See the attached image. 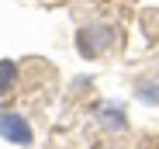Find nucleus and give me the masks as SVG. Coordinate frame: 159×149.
Returning <instances> with one entry per match:
<instances>
[{
    "label": "nucleus",
    "mask_w": 159,
    "mask_h": 149,
    "mask_svg": "<svg viewBox=\"0 0 159 149\" xmlns=\"http://www.w3.org/2000/svg\"><path fill=\"white\" fill-rule=\"evenodd\" d=\"M0 135H4L7 142H17V146H31V125L24 121L17 111L14 114H0Z\"/></svg>",
    "instance_id": "f257e3e1"
},
{
    "label": "nucleus",
    "mask_w": 159,
    "mask_h": 149,
    "mask_svg": "<svg viewBox=\"0 0 159 149\" xmlns=\"http://www.w3.org/2000/svg\"><path fill=\"white\" fill-rule=\"evenodd\" d=\"M17 83V63L14 59H0V97Z\"/></svg>",
    "instance_id": "f03ea898"
}]
</instances>
